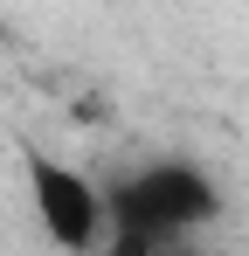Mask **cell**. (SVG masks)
<instances>
[{"instance_id":"cell-1","label":"cell","mask_w":249,"mask_h":256,"mask_svg":"<svg viewBox=\"0 0 249 256\" xmlns=\"http://www.w3.org/2000/svg\"><path fill=\"white\" fill-rule=\"evenodd\" d=\"M222 214V187L201 160H146L104 187V242L111 256H160L166 242L201 236Z\"/></svg>"},{"instance_id":"cell-2","label":"cell","mask_w":249,"mask_h":256,"mask_svg":"<svg viewBox=\"0 0 249 256\" xmlns=\"http://www.w3.org/2000/svg\"><path fill=\"white\" fill-rule=\"evenodd\" d=\"M21 173H28V208H35V228L56 242L62 256H90L104 242V187L83 166H70L62 152L48 146H21Z\"/></svg>"},{"instance_id":"cell-3","label":"cell","mask_w":249,"mask_h":256,"mask_svg":"<svg viewBox=\"0 0 249 256\" xmlns=\"http://www.w3.org/2000/svg\"><path fill=\"white\" fill-rule=\"evenodd\" d=\"M160 256H201V250H194V236H187V242H166Z\"/></svg>"}]
</instances>
